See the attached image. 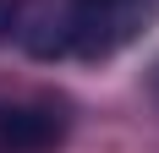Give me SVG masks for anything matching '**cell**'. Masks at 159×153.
<instances>
[{
    "label": "cell",
    "mask_w": 159,
    "mask_h": 153,
    "mask_svg": "<svg viewBox=\"0 0 159 153\" xmlns=\"http://www.w3.org/2000/svg\"><path fill=\"white\" fill-rule=\"evenodd\" d=\"M159 16V0H77V60H110Z\"/></svg>",
    "instance_id": "1"
},
{
    "label": "cell",
    "mask_w": 159,
    "mask_h": 153,
    "mask_svg": "<svg viewBox=\"0 0 159 153\" xmlns=\"http://www.w3.org/2000/svg\"><path fill=\"white\" fill-rule=\"evenodd\" d=\"M71 131V104L55 93L0 104V153H55Z\"/></svg>",
    "instance_id": "2"
},
{
    "label": "cell",
    "mask_w": 159,
    "mask_h": 153,
    "mask_svg": "<svg viewBox=\"0 0 159 153\" xmlns=\"http://www.w3.org/2000/svg\"><path fill=\"white\" fill-rule=\"evenodd\" d=\"M11 33L33 60H77V0H33Z\"/></svg>",
    "instance_id": "3"
},
{
    "label": "cell",
    "mask_w": 159,
    "mask_h": 153,
    "mask_svg": "<svg viewBox=\"0 0 159 153\" xmlns=\"http://www.w3.org/2000/svg\"><path fill=\"white\" fill-rule=\"evenodd\" d=\"M11 22H16V0H0V38L11 33Z\"/></svg>",
    "instance_id": "4"
}]
</instances>
